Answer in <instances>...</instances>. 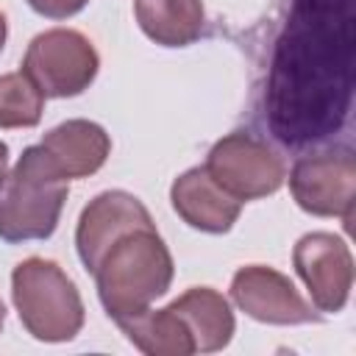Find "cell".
<instances>
[{
    "instance_id": "277c9868",
    "label": "cell",
    "mask_w": 356,
    "mask_h": 356,
    "mask_svg": "<svg viewBox=\"0 0 356 356\" xmlns=\"http://www.w3.org/2000/svg\"><path fill=\"white\" fill-rule=\"evenodd\" d=\"M11 298L25 331L39 342H70L83 328V300L50 259L31 256L11 273Z\"/></svg>"
},
{
    "instance_id": "8fae6325",
    "label": "cell",
    "mask_w": 356,
    "mask_h": 356,
    "mask_svg": "<svg viewBox=\"0 0 356 356\" xmlns=\"http://www.w3.org/2000/svg\"><path fill=\"white\" fill-rule=\"evenodd\" d=\"M170 200L175 214L197 231L206 234H225L236 222L242 203L231 197L209 172L206 167H192L181 172L170 186Z\"/></svg>"
},
{
    "instance_id": "4fadbf2b",
    "label": "cell",
    "mask_w": 356,
    "mask_h": 356,
    "mask_svg": "<svg viewBox=\"0 0 356 356\" xmlns=\"http://www.w3.org/2000/svg\"><path fill=\"white\" fill-rule=\"evenodd\" d=\"M170 306L186 323V328L192 334V342H195V353L197 350L200 353H214V350H222L231 342V337H234V312L217 289L192 286L181 298H175Z\"/></svg>"
},
{
    "instance_id": "9c48e42d",
    "label": "cell",
    "mask_w": 356,
    "mask_h": 356,
    "mask_svg": "<svg viewBox=\"0 0 356 356\" xmlns=\"http://www.w3.org/2000/svg\"><path fill=\"white\" fill-rule=\"evenodd\" d=\"M231 298L234 303L253 320L270 325H303L314 323L317 309L295 289V284L264 264L239 267L231 278Z\"/></svg>"
},
{
    "instance_id": "9a60e30c",
    "label": "cell",
    "mask_w": 356,
    "mask_h": 356,
    "mask_svg": "<svg viewBox=\"0 0 356 356\" xmlns=\"http://www.w3.org/2000/svg\"><path fill=\"white\" fill-rule=\"evenodd\" d=\"M117 325L147 356H189V353H195L192 334L172 306L145 309L139 314L117 320Z\"/></svg>"
},
{
    "instance_id": "7a4b0ae2",
    "label": "cell",
    "mask_w": 356,
    "mask_h": 356,
    "mask_svg": "<svg viewBox=\"0 0 356 356\" xmlns=\"http://www.w3.org/2000/svg\"><path fill=\"white\" fill-rule=\"evenodd\" d=\"M172 273V256L156 225L134 228L114 239L92 270L97 298L114 323L150 309L170 289Z\"/></svg>"
},
{
    "instance_id": "ba28073f",
    "label": "cell",
    "mask_w": 356,
    "mask_h": 356,
    "mask_svg": "<svg viewBox=\"0 0 356 356\" xmlns=\"http://www.w3.org/2000/svg\"><path fill=\"white\" fill-rule=\"evenodd\" d=\"M292 261L312 295V306L325 314L342 312L353 286V256L345 239L328 231L306 234L298 239Z\"/></svg>"
},
{
    "instance_id": "ffe728a7",
    "label": "cell",
    "mask_w": 356,
    "mask_h": 356,
    "mask_svg": "<svg viewBox=\"0 0 356 356\" xmlns=\"http://www.w3.org/2000/svg\"><path fill=\"white\" fill-rule=\"evenodd\" d=\"M3 323H6V306H3V300H0V331H3Z\"/></svg>"
},
{
    "instance_id": "30bf717a",
    "label": "cell",
    "mask_w": 356,
    "mask_h": 356,
    "mask_svg": "<svg viewBox=\"0 0 356 356\" xmlns=\"http://www.w3.org/2000/svg\"><path fill=\"white\" fill-rule=\"evenodd\" d=\"M145 225H156V222L139 197L122 189L100 192L81 211L78 228H75V248H78L83 267L92 273L114 239H120L122 234L134 228H145Z\"/></svg>"
},
{
    "instance_id": "52a82bcc",
    "label": "cell",
    "mask_w": 356,
    "mask_h": 356,
    "mask_svg": "<svg viewBox=\"0 0 356 356\" xmlns=\"http://www.w3.org/2000/svg\"><path fill=\"white\" fill-rule=\"evenodd\" d=\"M295 203L314 217H353L356 195V159L348 147L312 153L295 161L289 172Z\"/></svg>"
},
{
    "instance_id": "5b68a950",
    "label": "cell",
    "mask_w": 356,
    "mask_h": 356,
    "mask_svg": "<svg viewBox=\"0 0 356 356\" xmlns=\"http://www.w3.org/2000/svg\"><path fill=\"white\" fill-rule=\"evenodd\" d=\"M100 67L95 44L72 28H50L31 39L22 72L44 97H75L95 81Z\"/></svg>"
},
{
    "instance_id": "5bb4252c",
    "label": "cell",
    "mask_w": 356,
    "mask_h": 356,
    "mask_svg": "<svg viewBox=\"0 0 356 356\" xmlns=\"http://www.w3.org/2000/svg\"><path fill=\"white\" fill-rule=\"evenodd\" d=\"M142 33L161 47L192 44L206 22L203 0H134Z\"/></svg>"
},
{
    "instance_id": "8992f818",
    "label": "cell",
    "mask_w": 356,
    "mask_h": 356,
    "mask_svg": "<svg viewBox=\"0 0 356 356\" xmlns=\"http://www.w3.org/2000/svg\"><path fill=\"white\" fill-rule=\"evenodd\" d=\"M203 167L239 203L278 192L286 178V167L281 156L264 139L248 131H234L217 139Z\"/></svg>"
},
{
    "instance_id": "d6986e66",
    "label": "cell",
    "mask_w": 356,
    "mask_h": 356,
    "mask_svg": "<svg viewBox=\"0 0 356 356\" xmlns=\"http://www.w3.org/2000/svg\"><path fill=\"white\" fill-rule=\"evenodd\" d=\"M6 36H8V22H6V14L0 11V50L6 44Z\"/></svg>"
},
{
    "instance_id": "7c38bea8",
    "label": "cell",
    "mask_w": 356,
    "mask_h": 356,
    "mask_svg": "<svg viewBox=\"0 0 356 356\" xmlns=\"http://www.w3.org/2000/svg\"><path fill=\"white\" fill-rule=\"evenodd\" d=\"M39 145L50 153V159L67 178L95 175L111 153V139L106 128L92 120H67L50 128Z\"/></svg>"
},
{
    "instance_id": "ac0fdd59",
    "label": "cell",
    "mask_w": 356,
    "mask_h": 356,
    "mask_svg": "<svg viewBox=\"0 0 356 356\" xmlns=\"http://www.w3.org/2000/svg\"><path fill=\"white\" fill-rule=\"evenodd\" d=\"M6 178H8V147L6 142H0V192L6 186Z\"/></svg>"
},
{
    "instance_id": "e0dca14e",
    "label": "cell",
    "mask_w": 356,
    "mask_h": 356,
    "mask_svg": "<svg viewBox=\"0 0 356 356\" xmlns=\"http://www.w3.org/2000/svg\"><path fill=\"white\" fill-rule=\"evenodd\" d=\"M25 3L47 19H67V17H75L89 0H25Z\"/></svg>"
},
{
    "instance_id": "6da1fadb",
    "label": "cell",
    "mask_w": 356,
    "mask_h": 356,
    "mask_svg": "<svg viewBox=\"0 0 356 356\" xmlns=\"http://www.w3.org/2000/svg\"><path fill=\"white\" fill-rule=\"evenodd\" d=\"M356 0H292L275 36L264 122L286 147H309L342 131L353 100Z\"/></svg>"
},
{
    "instance_id": "2e32d148",
    "label": "cell",
    "mask_w": 356,
    "mask_h": 356,
    "mask_svg": "<svg viewBox=\"0 0 356 356\" xmlns=\"http://www.w3.org/2000/svg\"><path fill=\"white\" fill-rule=\"evenodd\" d=\"M44 111V95L28 81V75H0V128H33Z\"/></svg>"
},
{
    "instance_id": "3957f363",
    "label": "cell",
    "mask_w": 356,
    "mask_h": 356,
    "mask_svg": "<svg viewBox=\"0 0 356 356\" xmlns=\"http://www.w3.org/2000/svg\"><path fill=\"white\" fill-rule=\"evenodd\" d=\"M67 192L70 178L50 153L42 145L25 147L0 195V239L17 245L53 236Z\"/></svg>"
}]
</instances>
